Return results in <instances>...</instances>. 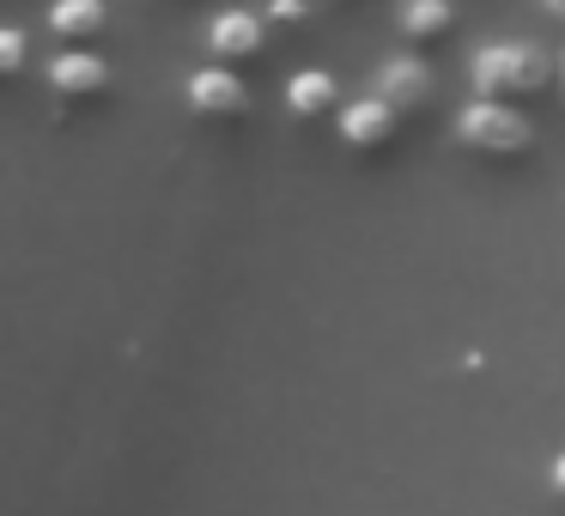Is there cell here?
Wrapping results in <instances>:
<instances>
[{
    "mask_svg": "<svg viewBox=\"0 0 565 516\" xmlns=\"http://www.w3.org/2000/svg\"><path fill=\"white\" fill-rule=\"evenodd\" d=\"M456 147L475 164H492V171H523L535 159V122L523 116V104L475 98L456 116Z\"/></svg>",
    "mask_w": 565,
    "mask_h": 516,
    "instance_id": "obj_1",
    "label": "cell"
},
{
    "mask_svg": "<svg viewBox=\"0 0 565 516\" xmlns=\"http://www.w3.org/2000/svg\"><path fill=\"white\" fill-rule=\"evenodd\" d=\"M559 92V62L535 43H487L475 55V98H492V104H535Z\"/></svg>",
    "mask_w": 565,
    "mask_h": 516,
    "instance_id": "obj_2",
    "label": "cell"
},
{
    "mask_svg": "<svg viewBox=\"0 0 565 516\" xmlns=\"http://www.w3.org/2000/svg\"><path fill=\"white\" fill-rule=\"evenodd\" d=\"M334 122H341V147L353 152V159H365V164L390 159V152L402 147V128H407L402 110H395L390 98H377V92H371V98H359V104H347Z\"/></svg>",
    "mask_w": 565,
    "mask_h": 516,
    "instance_id": "obj_3",
    "label": "cell"
},
{
    "mask_svg": "<svg viewBox=\"0 0 565 516\" xmlns=\"http://www.w3.org/2000/svg\"><path fill=\"white\" fill-rule=\"evenodd\" d=\"M371 92L390 98L402 110V122H431V110H438V74H431L426 55H395V62H383Z\"/></svg>",
    "mask_w": 565,
    "mask_h": 516,
    "instance_id": "obj_4",
    "label": "cell"
},
{
    "mask_svg": "<svg viewBox=\"0 0 565 516\" xmlns=\"http://www.w3.org/2000/svg\"><path fill=\"white\" fill-rule=\"evenodd\" d=\"M183 104H189V116H195V122H220V128L249 122V86H244V74H237V67H220V62L201 67V74H189Z\"/></svg>",
    "mask_w": 565,
    "mask_h": 516,
    "instance_id": "obj_5",
    "label": "cell"
},
{
    "mask_svg": "<svg viewBox=\"0 0 565 516\" xmlns=\"http://www.w3.org/2000/svg\"><path fill=\"white\" fill-rule=\"evenodd\" d=\"M43 86H50V98L62 104L67 116H74V110H98V104L110 98V67H104L92 50H62L50 62V74H43Z\"/></svg>",
    "mask_w": 565,
    "mask_h": 516,
    "instance_id": "obj_6",
    "label": "cell"
},
{
    "mask_svg": "<svg viewBox=\"0 0 565 516\" xmlns=\"http://www.w3.org/2000/svg\"><path fill=\"white\" fill-rule=\"evenodd\" d=\"M207 50L220 67H256L268 55V25L256 13H220L207 31Z\"/></svg>",
    "mask_w": 565,
    "mask_h": 516,
    "instance_id": "obj_7",
    "label": "cell"
},
{
    "mask_svg": "<svg viewBox=\"0 0 565 516\" xmlns=\"http://www.w3.org/2000/svg\"><path fill=\"white\" fill-rule=\"evenodd\" d=\"M395 31H402V43L414 55H431V50H444V43L456 37V7L450 0H402Z\"/></svg>",
    "mask_w": 565,
    "mask_h": 516,
    "instance_id": "obj_8",
    "label": "cell"
},
{
    "mask_svg": "<svg viewBox=\"0 0 565 516\" xmlns=\"http://www.w3.org/2000/svg\"><path fill=\"white\" fill-rule=\"evenodd\" d=\"M286 116L292 122H329V116H341V79L322 74V67L292 74L286 79Z\"/></svg>",
    "mask_w": 565,
    "mask_h": 516,
    "instance_id": "obj_9",
    "label": "cell"
},
{
    "mask_svg": "<svg viewBox=\"0 0 565 516\" xmlns=\"http://www.w3.org/2000/svg\"><path fill=\"white\" fill-rule=\"evenodd\" d=\"M104 25H110V7L104 0H55L50 7V37L62 50H92L104 37Z\"/></svg>",
    "mask_w": 565,
    "mask_h": 516,
    "instance_id": "obj_10",
    "label": "cell"
},
{
    "mask_svg": "<svg viewBox=\"0 0 565 516\" xmlns=\"http://www.w3.org/2000/svg\"><path fill=\"white\" fill-rule=\"evenodd\" d=\"M25 31H0V67H7V79H19L25 74Z\"/></svg>",
    "mask_w": 565,
    "mask_h": 516,
    "instance_id": "obj_11",
    "label": "cell"
},
{
    "mask_svg": "<svg viewBox=\"0 0 565 516\" xmlns=\"http://www.w3.org/2000/svg\"><path fill=\"white\" fill-rule=\"evenodd\" d=\"M305 19H310L305 0H274V7H268V25L274 31H305Z\"/></svg>",
    "mask_w": 565,
    "mask_h": 516,
    "instance_id": "obj_12",
    "label": "cell"
},
{
    "mask_svg": "<svg viewBox=\"0 0 565 516\" xmlns=\"http://www.w3.org/2000/svg\"><path fill=\"white\" fill-rule=\"evenodd\" d=\"M547 486H553V498L565 504V450H559V462H553V474H547Z\"/></svg>",
    "mask_w": 565,
    "mask_h": 516,
    "instance_id": "obj_13",
    "label": "cell"
},
{
    "mask_svg": "<svg viewBox=\"0 0 565 516\" xmlns=\"http://www.w3.org/2000/svg\"><path fill=\"white\" fill-rule=\"evenodd\" d=\"M541 7H547V19H559V25H565V0H541Z\"/></svg>",
    "mask_w": 565,
    "mask_h": 516,
    "instance_id": "obj_14",
    "label": "cell"
},
{
    "mask_svg": "<svg viewBox=\"0 0 565 516\" xmlns=\"http://www.w3.org/2000/svg\"><path fill=\"white\" fill-rule=\"evenodd\" d=\"M334 13H353V7H365V0H329Z\"/></svg>",
    "mask_w": 565,
    "mask_h": 516,
    "instance_id": "obj_15",
    "label": "cell"
},
{
    "mask_svg": "<svg viewBox=\"0 0 565 516\" xmlns=\"http://www.w3.org/2000/svg\"><path fill=\"white\" fill-rule=\"evenodd\" d=\"M559 104H565V55H559Z\"/></svg>",
    "mask_w": 565,
    "mask_h": 516,
    "instance_id": "obj_16",
    "label": "cell"
}]
</instances>
